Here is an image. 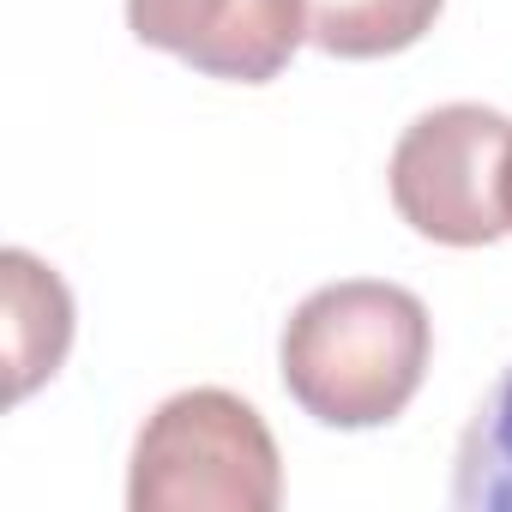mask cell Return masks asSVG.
<instances>
[{"label": "cell", "instance_id": "cell-1", "mask_svg": "<svg viewBox=\"0 0 512 512\" xmlns=\"http://www.w3.org/2000/svg\"><path fill=\"white\" fill-rule=\"evenodd\" d=\"M434 320L416 290L344 278L314 290L278 338L284 392L320 428H386L422 392Z\"/></svg>", "mask_w": 512, "mask_h": 512}, {"label": "cell", "instance_id": "cell-2", "mask_svg": "<svg viewBox=\"0 0 512 512\" xmlns=\"http://www.w3.org/2000/svg\"><path fill=\"white\" fill-rule=\"evenodd\" d=\"M284 500V458L266 416L223 386L163 398L127 464L133 512H272Z\"/></svg>", "mask_w": 512, "mask_h": 512}, {"label": "cell", "instance_id": "cell-3", "mask_svg": "<svg viewBox=\"0 0 512 512\" xmlns=\"http://www.w3.org/2000/svg\"><path fill=\"white\" fill-rule=\"evenodd\" d=\"M506 175H512V121L482 103H446L416 115L386 163L398 217L440 247H488L512 235Z\"/></svg>", "mask_w": 512, "mask_h": 512}, {"label": "cell", "instance_id": "cell-4", "mask_svg": "<svg viewBox=\"0 0 512 512\" xmlns=\"http://www.w3.org/2000/svg\"><path fill=\"white\" fill-rule=\"evenodd\" d=\"M127 31L229 85H272L308 43L302 0H127Z\"/></svg>", "mask_w": 512, "mask_h": 512}, {"label": "cell", "instance_id": "cell-5", "mask_svg": "<svg viewBox=\"0 0 512 512\" xmlns=\"http://www.w3.org/2000/svg\"><path fill=\"white\" fill-rule=\"evenodd\" d=\"M0 278H7V362H13V398H31L73 344V296L43 266L37 253L7 247L0 253Z\"/></svg>", "mask_w": 512, "mask_h": 512}, {"label": "cell", "instance_id": "cell-6", "mask_svg": "<svg viewBox=\"0 0 512 512\" xmlns=\"http://www.w3.org/2000/svg\"><path fill=\"white\" fill-rule=\"evenodd\" d=\"M308 43L338 61H380L416 49L446 0H302Z\"/></svg>", "mask_w": 512, "mask_h": 512}, {"label": "cell", "instance_id": "cell-7", "mask_svg": "<svg viewBox=\"0 0 512 512\" xmlns=\"http://www.w3.org/2000/svg\"><path fill=\"white\" fill-rule=\"evenodd\" d=\"M452 506L512 512V368L482 392L452 458Z\"/></svg>", "mask_w": 512, "mask_h": 512}, {"label": "cell", "instance_id": "cell-8", "mask_svg": "<svg viewBox=\"0 0 512 512\" xmlns=\"http://www.w3.org/2000/svg\"><path fill=\"white\" fill-rule=\"evenodd\" d=\"M506 217H512V175H506Z\"/></svg>", "mask_w": 512, "mask_h": 512}]
</instances>
